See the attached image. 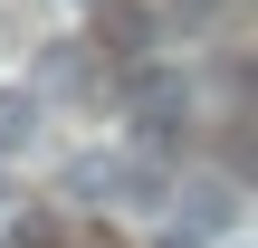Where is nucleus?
<instances>
[{
	"instance_id": "obj_1",
	"label": "nucleus",
	"mask_w": 258,
	"mask_h": 248,
	"mask_svg": "<svg viewBox=\"0 0 258 248\" xmlns=\"http://www.w3.org/2000/svg\"><path fill=\"white\" fill-rule=\"evenodd\" d=\"M134 124H144L153 143H172V134L191 124V86H182V76H144V86H134Z\"/></svg>"
},
{
	"instance_id": "obj_2",
	"label": "nucleus",
	"mask_w": 258,
	"mask_h": 248,
	"mask_svg": "<svg viewBox=\"0 0 258 248\" xmlns=\"http://www.w3.org/2000/svg\"><path fill=\"white\" fill-rule=\"evenodd\" d=\"M230 220H239V182H220V172H211V182H191V191H182V229H191V239H211V229H230Z\"/></svg>"
},
{
	"instance_id": "obj_3",
	"label": "nucleus",
	"mask_w": 258,
	"mask_h": 248,
	"mask_svg": "<svg viewBox=\"0 0 258 248\" xmlns=\"http://www.w3.org/2000/svg\"><path fill=\"white\" fill-rule=\"evenodd\" d=\"M29 143H38V96L0 86V153H29Z\"/></svg>"
},
{
	"instance_id": "obj_4",
	"label": "nucleus",
	"mask_w": 258,
	"mask_h": 248,
	"mask_svg": "<svg viewBox=\"0 0 258 248\" xmlns=\"http://www.w3.org/2000/svg\"><path fill=\"white\" fill-rule=\"evenodd\" d=\"M57 248H124V239H115V229H96V220H77V229H67Z\"/></svg>"
},
{
	"instance_id": "obj_5",
	"label": "nucleus",
	"mask_w": 258,
	"mask_h": 248,
	"mask_svg": "<svg viewBox=\"0 0 258 248\" xmlns=\"http://www.w3.org/2000/svg\"><path fill=\"white\" fill-rule=\"evenodd\" d=\"M0 220H10V182H0Z\"/></svg>"
},
{
	"instance_id": "obj_6",
	"label": "nucleus",
	"mask_w": 258,
	"mask_h": 248,
	"mask_svg": "<svg viewBox=\"0 0 258 248\" xmlns=\"http://www.w3.org/2000/svg\"><path fill=\"white\" fill-rule=\"evenodd\" d=\"M96 10H105V0H96Z\"/></svg>"
}]
</instances>
